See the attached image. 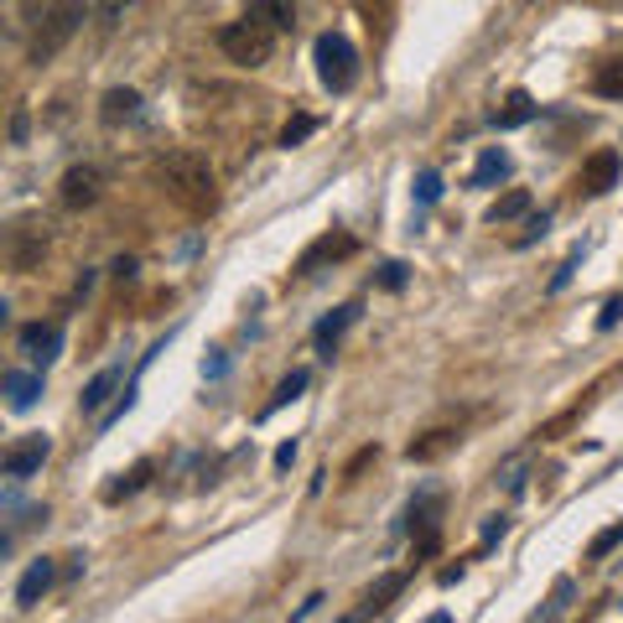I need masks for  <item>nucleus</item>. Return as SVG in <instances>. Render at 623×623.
Wrapping results in <instances>:
<instances>
[{"label": "nucleus", "instance_id": "15", "mask_svg": "<svg viewBox=\"0 0 623 623\" xmlns=\"http://www.w3.org/2000/svg\"><path fill=\"white\" fill-rule=\"evenodd\" d=\"M136 115H141V94L136 89H110L104 104H99V120L104 125H125V120H136Z\"/></svg>", "mask_w": 623, "mask_h": 623}, {"label": "nucleus", "instance_id": "32", "mask_svg": "<svg viewBox=\"0 0 623 623\" xmlns=\"http://www.w3.org/2000/svg\"><path fill=\"white\" fill-rule=\"evenodd\" d=\"M11 141L26 145V104H16V115H11Z\"/></svg>", "mask_w": 623, "mask_h": 623}, {"label": "nucleus", "instance_id": "24", "mask_svg": "<svg viewBox=\"0 0 623 623\" xmlns=\"http://www.w3.org/2000/svg\"><path fill=\"white\" fill-rule=\"evenodd\" d=\"M623 546V520H613L608 530H598L593 535V546H587V561H602V556H613Z\"/></svg>", "mask_w": 623, "mask_h": 623}, {"label": "nucleus", "instance_id": "16", "mask_svg": "<svg viewBox=\"0 0 623 623\" xmlns=\"http://www.w3.org/2000/svg\"><path fill=\"white\" fill-rule=\"evenodd\" d=\"M535 110H541V104H535V99H530L525 89H514V94L504 99V110H499V115H494V125H499V130H514V125L535 120Z\"/></svg>", "mask_w": 623, "mask_h": 623}, {"label": "nucleus", "instance_id": "20", "mask_svg": "<svg viewBox=\"0 0 623 623\" xmlns=\"http://www.w3.org/2000/svg\"><path fill=\"white\" fill-rule=\"evenodd\" d=\"M302 390H307V369H291L287 380L276 384V395H270V406H265L260 416H276L281 406H291V400H302Z\"/></svg>", "mask_w": 623, "mask_h": 623}, {"label": "nucleus", "instance_id": "3", "mask_svg": "<svg viewBox=\"0 0 623 623\" xmlns=\"http://www.w3.org/2000/svg\"><path fill=\"white\" fill-rule=\"evenodd\" d=\"M218 52L240 68H265L276 58V26L255 22V16H240V22L218 26Z\"/></svg>", "mask_w": 623, "mask_h": 623}, {"label": "nucleus", "instance_id": "29", "mask_svg": "<svg viewBox=\"0 0 623 623\" xmlns=\"http://www.w3.org/2000/svg\"><path fill=\"white\" fill-rule=\"evenodd\" d=\"M380 287H384V291H400V287H406V265H400V260L384 265V270H380Z\"/></svg>", "mask_w": 623, "mask_h": 623}, {"label": "nucleus", "instance_id": "9", "mask_svg": "<svg viewBox=\"0 0 623 623\" xmlns=\"http://www.w3.org/2000/svg\"><path fill=\"white\" fill-rule=\"evenodd\" d=\"M619 177H623V156H619V151H593V156L582 162L576 188L587 192V198H602L608 188H619Z\"/></svg>", "mask_w": 623, "mask_h": 623}, {"label": "nucleus", "instance_id": "21", "mask_svg": "<svg viewBox=\"0 0 623 623\" xmlns=\"http://www.w3.org/2000/svg\"><path fill=\"white\" fill-rule=\"evenodd\" d=\"M525 214H530V192L514 188V192H504L499 203L488 208V224H509V218H525Z\"/></svg>", "mask_w": 623, "mask_h": 623}, {"label": "nucleus", "instance_id": "27", "mask_svg": "<svg viewBox=\"0 0 623 623\" xmlns=\"http://www.w3.org/2000/svg\"><path fill=\"white\" fill-rule=\"evenodd\" d=\"M312 130H317V120H312V115H291L287 130H281V145L291 151V145H302V141H307Z\"/></svg>", "mask_w": 623, "mask_h": 623}, {"label": "nucleus", "instance_id": "10", "mask_svg": "<svg viewBox=\"0 0 623 623\" xmlns=\"http://www.w3.org/2000/svg\"><path fill=\"white\" fill-rule=\"evenodd\" d=\"M16 343H22V354L37 364V369H48V364L63 354V328H58V322H26L22 333H16Z\"/></svg>", "mask_w": 623, "mask_h": 623}, {"label": "nucleus", "instance_id": "17", "mask_svg": "<svg viewBox=\"0 0 623 623\" xmlns=\"http://www.w3.org/2000/svg\"><path fill=\"white\" fill-rule=\"evenodd\" d=\"M447 447H457V432H427L421 442H410L406 457H410V462H436Z\"/></svg>", "mask_w": 623, "mask_h": 623}, {"label": "nucleus", "instance_id": "19", "mask_svg": "<svg viewBox=\"0 0 623 623\" xmlns=\"http://www.w3.org/2000/svg\"><path fill=\"white\" fill-rule=\"evenodd\" d=\"M499 177H509V156H504L499 145H488L479 156V167H473V188H488V182H499Z\"/></svg>", "mask_w": 623, "mask_h": 623}, {"label": "nucleus", "instance_id": "30", "mask_svg": "<svg viewBox=\"0 0 623 623\" xmlns=\"http://www.w3.org/2000/svg\"><path fill=\"white\" fill-rule=\"evenodd\" d=\"M504 530H509V520H504V514H488V525H483V546L504 541Z\"/></svg>", "mask_w": 623, "mask_h": 623}, {"label": "nucleus", "instance_id": "26", "mask_svg": "<svg viewBox=\"0 0 623 623\" xmlns=\"http://www.w3.org/2000/svg\"><path fill=\"white\" fill-rule=\"evenodd\" d=\"M593 89H598L602 99H619L623 94V58H613V63H608V68L593 78Z\"/></svg>", "mask_w": 623, "mask_h": 623}, {"label": "nucleus", "instance_id": "28", "mask_svg": "<svg viewBox=\"0 0 623 623\" xmlns=\"http://www.w3.org/2000/svg\"><path fill=\"white\" fill-rule=\"evenodd\" d=\"M436 198H442V177H436V171H421V177H416V203L432 208Z\"/></svg>", "mask_w": 623, "mask_h": 623}, {"label": "nucleus", "instance_id": "7", "mask_svg": "<svg viewBox=\"0 0 623 623\" xmlns=\"http://www.w3.org/2000/svg\"><path fill=\"white\" fill-rule=\"evenodd\" d=\"M359 250V240L354 234H343V229H328V234H317V240L296 255V265H291V276H317L322 265H333L343 260V255H354Z\"/></svg>", "mask_w": 623, "mask_h": 623}, {"label": "nucleus", "instance_id": "1", "mask_svg": "<svg viewBox=\"0 0 623 623\" xmlns=\"http://www.w3.org/2000/svg\"><path fill=\"white\" fill-rule=\"evenodd\" d=\"M156 182H162V192H167L177 208H188L192 218H203L218 208V177L203 151H188V145L167 151V156L156 162Z\"/></svg>", "mask_w": 623, "mask_h": 623}, {"label": "nucleus", "instance_id": "4", "mask_svg": "<svg viewBox=\"0 0 623 623\" xmlns=\"http://www.w3.org/2000/svg\"><path fill=\"white\" fill-rule=\"evenodd\" d=\"M312 58H317V78H322L328 94H348V89L359 84V48H354L343 31H322Z\"/></svg>", "mask_w": 623, "mask_h": 623}, {"label": "nucleus", "instance_id": "5", "mask_svg": "<svg viewBox=\"0 0 623 623\" xmlns=\"http://www.w3.org/2000/svg\"><path fill=\"white\" fill-rule=\"evenodd\" d=\"M99 198H104V171H99L94 162H78V167L63 171V182H58V203H63L68 214L94 208Z\"/></svg>", "mask_w": 623, "mask_h": 623}, {"label": "nucleus", "instance_id": "33", "mask_svg": "<svg viewBox=\"0 0 623 623\" xmlns=\"http://www.w3.org/2000/svg\"><path fill=\"white\" fill-rule=\"evenodd\" d=\"M291 462H296V442H281L276 447V468H291Z\"/></svg>", "mask_w": 623, "mask_h": 623}, {"label": "nucleus", "instance_id": "2", "mask_svg": "<svg viewBox=\"0 0 623 623\" xmlns=\"http://www.w3.org/2000/svg\"><path fill=\"white\" fill-rule=\"evenodd\" d=\"M89 11H94L89 0H48L42 16H37V31H31V63H52L78 37V26H84Z\"/></svg>", "mask_w": 623, "mask_h": 623}, {"label": "nucleus", "instance_id": "25", "mask_svg": "<svg viewBox=\"0 0 623 623\" xmlns=\"http://www.w3.org/2000/svg\"><path fill=\"white\" fill-rule=\"evenodd\" d=\"M136 0H94V22L104 26V31H115V26L125 22V11H130Z\"/></svg>", "mask_w": 623, "mask_h": 623}, {"label": "nucleus", "instance_id": "11", "mask_svg": "<svg viewBox=\"0 0 623 623\" xmlns=\"http://www.w3.org/2000/svg\"><path fill=\"white\" fill-rule=\"evenodd\" d=\"M52 582H58V567H52L48 556H37V561L26 567V576L16 582V608H37V602H42V593H48Z\"/></svg>", "mask_w": 623, "mask_h": 623}, {"label": "nucleus", "instance_id": "6", "mask_svg": "<svg viewBox=\"0 0 623 623\" xmlns=\"http://www.w3.org/2000/svg\"><path fill=\"white\" fill-rule=\"evenodd\" d=\"M48 453H52V436L48 432H26V436H16L11 447H5V457H0V473L5 479H31L42 462H48Z\"/></svg>", "mask_w": 623, "mask_h": 623}, {"label": "nucleus", "instance_id": "31", "mask_svg": "<svg viewBox=\"0 0 623 623\" xmlns=\"http://www.w3.org/2000/svg\"><path fill=\"white\" fill-rule=\"evenodd\" d=\"M619 317H623V296H613L608 307H602V317H598V328L608 333V328H619Z\"/></svg>", "mask_w": 623, "mask_h": 623}, {"label": "nucleus", "instance_id": "22", "mask_svg": "<svg viewBox=\"0 0 623 623\" xmlns=\"http://www.w3.org/2000/svg\"><path fill=\"white\" fill-rule=\"evenodd\" d=\"M145 479H151V462H136V468H130V473H125L120 483H110V488H104V504H120V499H130L136 488H145Z\"/></svg>", "mask_w": 623, "mask_h": 623}, {"label": "nucleus", "instance_id": "14", "mask_svg": "<svg viewBox=\"0 0 623 623\" xmlns=\"http://www.w3.org/2000/svg\"><path fill=\"white\" fill-rule=\"evenodd\" d=\"M244 16L276 26V31H291V26H296V0H250V5H244Z\"/></svg>", "mask_w": 623, "mask_h": 623}, {"label": "nucleus", "instance_id": "8", "mask_svg": "<svg viewBox=\"0 0 623 623\" xmlns=\"http://www.w3.org/2000/svg\"><path fill=\"white\" fill-rule=\"evenodd\" d=\"M42 255H48V229H37V224H16V229H11V244H5L11 270L26 276V270H37V265H42Z\"/></svg>", "mask_w": 623, "mask_h": 623}, {"label": "nucleus", "instance_id": "12", "mask_svg": "<svg viewBox=\"0 0 623 623\" xmlns=\"http://www.w3.org/2000/svg\"><path fill=\"white\" fill-rule=\"evenodd\" d=\"M42 395V369H11L5 374V406L11 410H31Z\"/></svg>", "mask_w": 623, "mask_h": 623}, {"label": "nucleus", "instance_id": "18", "mask_svg": "<svg viewBox=\"0 0 623 623\" xmlns=\"http://www.w3.org/2000/svg\"><path fill=\"white\" fill-rule=\"evenodd\" d=\"M354 317H359V307H354V302H348V307H338L333 317H322V322L312 328V338H317V348H333V343H338V333H343V328H348Z\"/></svg>", "mask_w": 623, "mask_h": 623}, {"label": "nucleus", "instance_id": "13", "mask_svg": "<svg viewBox=\"0 0 623 623\" xmlns=\"http://www.w3.org/2000/svg\"><path fill=\"white\" fill-rule=\"evenodd\" d=\"M406 582H410L406 572H384L380 582H374V587L364 593V608H359V613H354V619H374V613H384L390 602H395V598H400V593H406Z\"/></svg>", "mask_w": 623, "mask_h": 623}, {"label": "nucleus", "instance_id": "23", "mask_svg": "<svg viewBox=\"0 0 623 623\" xmlns=\"http://www.w3.org/2000/svg\"><path fill=\"white\" fill-rule=\"evenodd\" d=\"M115 384H120V369H99L94 380H89V390H84V410H99V406H104Z\"/></svg>", "mask_w": 623, "mask_h": 623}]
</instances>
